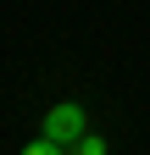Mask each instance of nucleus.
Wrapping results in <instances>:
<instances>
[{
    "label": "nucleus",
    "mask_w": 150,
    "mask_h": 155,
    "mask_svg": "<svg viewBox=\"0 0 150 155\" xmlns=\"http://www.w3.org/2000/svg\"><path fill=\"white\" fill-rule=\"evenodd\" d=\"M45 139H56V144H78L84 133H89V116H84V105L78 100H61V105H50L45 111Z\"/></svg>",
    "instance_id": "f257e3e1"
},
{
    "label": "nucleus",
    "mask_w": 150,
    "mask_h": 155,
    "mask_svg": "<svg viewBox=\"0 0 150 155\" xmlns=\"http://www.w3.org/2000/svg\"><path fill=\"white\" fill-rule=\"evenodd\" d=\"M67 155H106V139L100 133H84L78 144H67Z\"/></svg>",
    "instance_id": "f03ea898"
},
{
    "label": "nucleus",
    "mask_w": 150,
    "mask_h": 155,
    "mask_svg": "<svg viewBox=\"0 0 150 155\" xmlns=\"http://www.w3.org/2000/svg\"><path fill=\"white\" fill-rule=\"evenodd\" d=\"M22 155H67V144H56V139H45V133H39V139H33Z\"/></svg>",
    "instance_id": "7ed1b4c3"
}]
</instances>
